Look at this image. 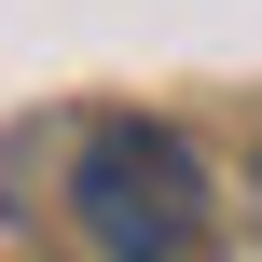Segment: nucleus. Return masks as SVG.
Masks as SVG:
<instances>
[{"instance_id": "obj_1", "label": "nucleus", "mask_w": 262, "mask_h": 262, "mask_svg": "<svg viewBox=\"0 0 262 262\" xmlns=\"http://www.w3.org/2000/svg\"><path fill=\"white\" fill-rule=\"evenodd\" d=\"M69 221H83L97 262H180L207 235V166H193V138L152 124V111H111V124L69 152Z\"/></svg>"}]
</instances>
